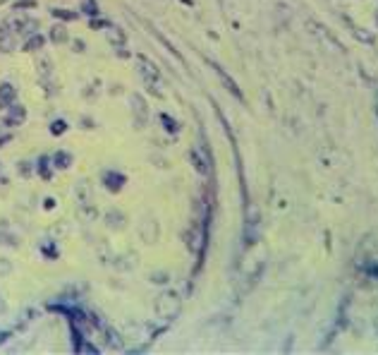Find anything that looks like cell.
<instances>
[{
  "mask_svg": "<svg viewBox=\"0 0 378 355\" xmlns=\"http://www.w3.org/2000/svg\"><path fill=\"white\" fill-rule=\"evenodd\" d=\"M12 269V264L7 262V259H0V274H7Z\"/></svg>",
  "mask_w": 378,
  "mask_h": 355,
  "instance_id": "12",
  "label": "cell"
},
{
  "mask_svg": "<svg viewBox=\"0 0 378 355\" xmlns=\"http://www.w3.org/2000/svg\"><path fill=\"white\" fill-rule=\"evenodd\" d=\"M15 46H17V41H15V34L5 32V34L0 36V53H12V51H15Z\"/></svg>",
  "mask_w": 378,
  "mask_h": 355,
  "instance_id": "5",
  "label": "cell"
},
{
  "mask_svg": "<svg viewBox=\"0 0 378 355\" xmlns=\"http://www.w3.org/2000/svg\"><path fill=\"white\" fill-rule=\"evenodd\" d=\"M129 103L134 106L132 111L137 113L139 118H144L146 113H148V111H146V101H144V98H142V96H139V94H132V96H129Z\"/></svg>",
  "mask_w": 378,
  "mask_h": 355,
  "instance_id": "7",
  "label": "cell"
},
{
  "mask_svg": "<svg viewBox=\"0 0 378 355\" xmlns=\"http://www.w3.org/2000/svg\"><path fill=\"white\" fill-rule=\"evenodd\" d=\"M53 163L58 166V168H67V166L72 163V156L65 154V151H58V154L53 156Z\"/></svg>",
  "mask_w": 378,
  "mask_h": 355,
  "instance_id": "9",
  "label": "cell"
},
{
  "mask_svg": "<svg viewBox=\"0 0 378 355\" xmlns=\"http://www.w3.org/2000/svg\"><path fill=\"white\" fill-rule=\"evenodd\" d=\"M74 192H77V199H79V204H91V190H89V185H87L84 180H79V183H77Z\"/></svg>",
  "mask_w": 378,
  "mask_h": 355,
  "instance_id": "4",
  "label": "cell"
},
{
  "mask_svg": "<svg viewBox=\"0 0 378 355\" xmlns=\"http://www.w3.org/2000/svg\"><path fill=\"white\" fill-rule=\"evenodd\" d=\"M156 315L161 319H175L180 315V298L175 293H161L156 298Z\"/></svg>",
  "mask_w": 378,
  "mask_h": 355,
  "instance_id": "1",
  "label": "cell"
},
{
  "mask_svg": "<svg viewBox=\"0 0 378 355\" xmlns=\"http://www.w3.org/2000/svg\"><path fill=\"white\" fill-rule=\"evenodd\" d=\"M24 118H27V113H24V106H10V113H7V123L10 125H22L24 123Z\"/></svg>",
  "mask_w": 378,
  "mask_h": 355,
  "instance_id": "3",
  "label": "cell"
},
{
  "mask_svg": "<svg viewBox=\"0 0 378 355\" xmlns=\"http://www.w3.org/2000/svg\"><path fill=\"white\" fill-rule=\"evenodd\" d=\"M106 36H108V41H110V43H115V46H122V43L127 41V34L120 29V27H110Z\"/></svg>",
  "mask_w": 378,
  "mask_h": 355,
  "instance_id": "6",
  "label": "cell"
},
{
  "mask_svg": "<svg viewBox=\"0 0 378 355\" xmlns=\"http://www.w3.org/2000/svg\"><path fill=\"white\" fill-rule=\"evenodd\" d=\"M163 123H165V125H170V128H168V130H177V128H175V120H173V118H168V115H163Z\"/></svg>",
  "mask_w": 378,
  "mask_h": 355,
  "instance_id": "13",
  "label": "cell"
},
{
  "mask_svg": "<svg viewBox=\"0 0 378 355\" xmlns=\"http://www.w3.org/2000/svg\"><path fill=\"white\" fill-rule=\"evenodd\" d=\"M60 132H65V123H55V134H60Z\"/></svg>",
  "mask_w": 378,
  "mask_h": 355,
  "instance_id": "14",
  "label": "cell"
},
{
  "mask_svg": "<svg viewBox=\"0 0 378 355\" xmlns=\"http://www.w3.org/2000/svg\"><path fill=\"white\" fill-rule=\"evenodd\" d=\"M5 312V302H2V298H0V315Z\"/></svg>",
  "mask_w": 378,
  "mask_h": 355,
  "instance_id": "15",
  "label": "cell"
},
{
  "mask_svg": "<svg viewBox=\"0 0 378 355\" xmlns=\"http://www.w3.org/2000/svg\"><path fill=\"white\" fill-rule=\"evenodd\" d=\"M106 221H108V226H113V228H122V224H125V216H122V214H117V211H113V214H108V216H106Z\"/></svg>",
  "mask_w": 378,
  "mask_h": 355,
  "instance_id": "10",
  "label": "cell"
},
{
  "mask_svg": "<svg viewBox=\"0 0 378 355\" xmlns=\"http://www.w3.org/2000/svg\"><path fill=\"white\" fill-rule=\"evenodd\" d=\"M2 2H5V0H0V5H2Z\"/></svg>",
  "mask_w": 378,
  "mask_h": 355,
  "instance_id": "16",
  "label": "cell"
},
{
  "mask_svg": "<svg viewBox=\"0 0 378 355\" xmlns=\"http://www.w3.org/2000/svg\"><path fill=\"white\" fill-rule=\"evenodd\" d=\"M15 87L12 84H0V108H10L12 103H15Z\"/></svg>",
  "mask_w": 378,
  "mask_h": 355,
  "instance_id": "2",
  "label": "cell"
},
{
  "mask_svg": "<svg viewBox=\"0 0 378 355\" xmlns=\"http://www.w3.org/2000/svg\"><path fill=\"white\" fill-rule=\"evenodd\" d=\"M41 46H43V38H41V36H34V38H29V41H27V51H29V53L38 51Z\"/></svg>",
  "mask_w": 378,
  "mask_h": 355,
  "instance_id": "11",
  "label": "cell"
},
{
  "mask_svg": "<svg viewBox=\"0 0 378 355\" xmlns=\"http://www.w3.org/2000/svg\"><path fill=\"white\" fill-rule=\"evenodd\" d=\"M51 41L53 43H65L67 41V32H65L62 24H55L53 29H51Z\"/></svg>",
  "mask_w": 378,
  "mask_h": 355,
  "instance_id": "8",
  "label": "cell"
}]
</instances>
